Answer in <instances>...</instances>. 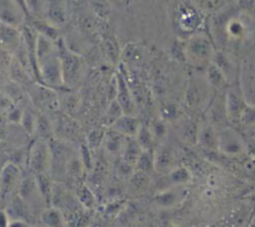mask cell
<instances>
[{"label":"cell","mask_w":255,"mask_h":227,"mask_svg":"<svg viewBox=\"0 0 255 227\" xmlns=\"http://www.w3.org/2000/svg\"><path fill=\"white\" fill-rule=\"evenodd\" d=\"M209 30L217 49L234 57L246 55L255 41V18L249 9L233 0L212 14Z\"/></svg>","instance_id":"1"},{"label":"cell","mask_w":255,"mask_h":227,"mask_svg":"<svg viewBox=\"0 0 255 227\" xmlns=\"http://www.w3.org/2000/svg\"><path fill=\"white\" fill-rule=\"evenodd\" d=\"M216 50L206 29L184 37V63L194 69H205L211 63Z\"/></svg>","instance_id":"2"},{"label":"cell","mask_w":255,"mask_h":227,"mask_svg":"<svg viewBox=\"0 0 255 227\" xmlns=\"http://www.w3.org/2000/svg\"><path fill=\"white\" fill-rule=\"evenodd\" d=\"M172 20L174 28L181 34L180 37L183 38L205 30L207 26V15L190 0H179L175 4Z\"/></svg>","instance_id":"3"},{"label":"cell","mask_w":255,"mask_h":227,"mask_svg":"<svg viewBox=\"0 0 255 227\" xmlns=\"http://www.w3.org/2000/svg\"><path fill=\"white\" fill-rule=\"evenodd\" d=\"M58 55L60 58L63 80L65 86L72 90L76 87L82 79L84 73V59L74 50H72L65 39L61 37L57 42Z\"/></svg>","instance_id":"4"},{"label":"cell","mask_w":255,"mask_h":227,"mask_svg":"<svg viewBox=\"0 0 255 227\" xmlns=\"http://www.w3.org/2000/svg\"><path fill=\"white\" fill-rule=\"evenodd\" d=\"M38 84L55 90L57 92L70 90L64 84L62 66L58 55V51L40 61L38 63Z\"/></svg>","instance_id":"5"},{"label":"cell","mask_w":255,"mask_h":227,"mask_svg":"<svg viewBox=\"0 0 255 227\" xmlns=\"http://www.w3.org/2000/svg\"><path fill=\"white\" fill-rule=\"evenodd\" d=\"M27 168L33 174L50 173L51 151L48 140L34 138L28 148Z\"/></svg>","instance_id":"6"},{"label":"cell","mask_w":255,"mask_h":227,"mask_svg":"<svg viewBox=\"0 0 255 227\" xmlns=\"http://www.w3.org/2000/svg\"><path fill=\"white\" fill-rule=\"evenodd\" d=\"M51 151V170L50 174L52 178L56 175L66 174L67 165L70 159L73 157V150L71 145L60 137H52L48 140Z\"/></svg>","instance_id":"7"},{"label":"cell","mask_w":255,"mask_h":227,"mask_svg":"<svg viewBox=\"0 0 255 227\" xmlns=\"http://www.w3.org/2000/svg\"><path fill=\"white\" fill-rule=\"evenodd\" d=\"M246 148L244 136L232 125L228 124L218 129V151L224 155L235 156Z\"/></svg>","instance_id":"8"},{"label":"cell","mask_w":255,"mask_h":227,"mask_svg":"<svg viewBox=\"0 0 255 227\" xmlns=\"http://www.w3.org/2000/svg\"><path fill=\"white\" fill-rule=\"evenodd\" d=\"M225 105L229 123L238 124L241 121V117L247 102L242 93L239 80L230 84L225 91Z\"/></svg>","instance_id":"9"},{"label":"cell","mask_w":255,"mask_h":227,"mask_svg":"<svg viewBox=\"0 0 255 227\" xmlns=\"http://www.w3.org/2000/svg\"><path fill=\"white\" fill-rule=\"evenodd\" d=\"M22 176L21 168L16 164L9 160L4 163L0 170V201H7L17 193Z\"/></svg>","instance_id":"10"},{"label":"cell","mask_w":255,"mask_h":227,"mask_svg":"<svg viewBox=\"0 0 255 227\" xmlns=\"http://www.w3.org/2000/svg\"><path fill=\"white\" fill-rule=\"evenodd\" d=\"M239 84L245 100L252 93L253 101L249 105H253L255 101V51H250L245 55L239 67Z\"/></svg>","instance_id":"11"},{"label":"cell","mask_w":255,"mask_h":227,"mask_svg":"<svg viewBox=\"0 0 255 227\" xmlns=\"http://www.w3.org/2000/svg\"><path fill=\"white\" fill-rule=\"evenodd\" d=\"M225 91L214 92V96L210 99L208 103L207 121L210 122L217 129H220L230 124L226 112Z\"/></svg>","instance_id":"12"},{"label":"cell","mask_w":255,"mask_h":227,"mask_svg":"<svg viewBox=\"0 0 255 227\" xmlns=\"http://www.w3.org/2000/svg\"><path fill=\"white\" fill-rule=\"evenodd\" d=\"M211 90L207 85L205 78L191 76L188 78L185 91V104L192 110L198 109L206 100L208 91Z\"/></svg>","instance_id":"13"},{"label":"cell","mask_w":255,"mask_h":227,"mask_svg":"<svg viewBox=\"0 0 255 227\" xmlns=\"http://www.w3.org/2000/svg\"><path fill=\"white\" fill-rule=\"evenodd\" d=\"M116 82H117V93H116V101L121 106L124 114H134L135 112V102L129 87V84L122 70H119L116 74Z\"/></svg>","instance_id":"14"},{"label":"cell","mask_w":255,"mask_h":227,"mask_svg":"<svg viewBox=\"0 0 255 227\" xmlns=\"http://www.w3.org/2000/svg\"><path fill=\"white\" fill-rule=\"evenodd\" d=\"M44 19L61 29L69 21L68 0H47Z\"/></svg>","instance_id":"15"},{"label":"cell","mask_w":255,"mask_h":227,"mask_svg":"<svg viewBox=\"0 0 255 227\" xmlns=\"http://www.w3.org/2000/svg\"><path fill=\"white\" fill-rule=\"evenodd\" d=\"M27 20L24 11L12 0H0V23L21 28Z\"/></svg>","instance_id":"16"},{"label":"cell","mask_w":255,"mask_h":227,"mask_svg":"<svg viewBox=\"0 0 255 227\" xmlns=\"http://www.w3.org/2000/svg\"><path fill=\"white\" fill-rule=\"evenodd\" d=\"M211 63H213L222 71V73L227 78L229 84L238 81L239 69L236 64V57L225 51L217 49Z\"/></svg>","instance_id":"17"},{"label":"cell","mask_w":255,"mask_h":227,"mask_svg":"<svg viewBox=\"0 0 255 227\" xmlns=\"http://www.w3.org/2000/svg\"><path fill=\"white\" fill-rule=\"evenodd\" d=\"M37 88L33 90L34 102L39 108H43L47 112H56L60 109V98L57 91L42 86L38 83Z\"/></svg>","instance_id":"18"},{"label":"cell","mask_w":255,"mask_h":227,"mask_svg":"<svg viewBox=\"0 0 255 227\" xmlns=\"http://www.w3.org/2000/svg\"><path fill=\"white\" fill-rule=\"evenodd\" d=\"M196 144L208 152L218 151V129L208 121L199 124Z\"/></svg>","instance_id":"19"},{"label":"cell","mask_w":255,"mask_h":227,"mask_svg":"<svg viewBox=\"0 0 255 227\" xmlns=\"http://www.w3.org/2000/svg\"><path fill=\"white\" fill-rule=\"evenodd\" d=\"M22 45L20 28L0 23V47L11 54H15Z\"/></svg>","instance_id":"20"},{"label":"cell","mask_w":255,"mask_h":227,"mask_svg":"<svg viewBox=\"0 0 255 227\" xmlns=\"http://www.w3.org/2000/svg\"><path fill=\"white\" fill-rule=\"evenodd\" d=\"M17 194L30 207H31L32 202L35 203L37 200L42 201V198L40 196V193H39V190H38V187H37L35 175L33 173L29 172L26 175L22 176L21 181H20L19 186H18V189H17Z\"/></svg>","instance_id":"21"},{"label":"cell","mask_w":255,"mask_h":227,"mask_svg":"<svg viewBox=\"0 0 255 227\" xmlns=\"http://www.w3.org/2000/svg\"><path fill=\"white\" fill-rule=\"evenodd\" d=\"M5 210L8 213L10 219L24 220L30 224L31 220L33 221V219H31L33 218L31 207L21 197H19L17 193L8 200V204L6 205Z\"/></svg>","instance_id":"22"},{"label":"cell","mask_w":255,"mask_h":227,"mask_svg":"<svg viewBox=\"0 0 255 227\" xmlns=\"http://www.w3.org/2000/svg\"><path fill=\"white\" fill-rule=\"evenodd\" d=\"M140 124L139 118L134 114H124L109 128L114 129L126 137H135Z\"/></svg>","instance_id":"23"},{"label":"cell","mask_w":255,"mask_h":227,"mask_svg":"<svg viewBox=\"0 0 255 227\" xmlns=\"http://www.w3.org/2000/svg\"><path fill=\"white\" fill-rule=\"evenodd\" d=\"M174 161L175 156L169 146L161 144L154 148V171L167 174L174 167Z\"/></svg>","instance_id":"24"},{"label":"cell","mask_w":255,"mask_h":227,"mask_svg":"<svg viewBox=\"0 0 255 227\" xmlns=\"http://www.w3.org/2000/svg\"><path fill=\"white\" fill-rule=\"evenodd\" d=\"M26 23L40 36H43L55 43L62 37L60 29L48 22L44 18H33L30 17L26 20Z\"/></svg>","instance_id":"25"},{"label":"cell","mask_w":255,"mask_h":227,"mask_svg":"<svg viewBox=\"0 0 255 227\" xmlns=\"http://www.w3.org/2000/svg\"><path fill=\"white\" fill-rule=\"evenodd\" d=\"M204 78L207 85L213 92L225 91L230 85L222 71L213 63H210L204 69Z\"/></svg>","instance_id":"26"},{"label":"cell","mask_w":255,"mask_h":227,"mask_svg":"<svg viewBox=\"0 0 255 227\" xmlns=\"http://www.w3.org/2000/svg\"><path fill=\"white\" fill-rule=\"evenodd\" d=\"M126 136L115 131L112 128H107L102 146L110 155H122L125 144L127 142Z\"/></svg>","instance_id":"27"},{"label":"cell","mask_w":255,"mask_h":227,"mask_svg":"<svg viewBox=\"0 0 255 227\" xmlns=\"http://www.w3.org/2000/svg\"><path fill=\"white\" fill-rule=\"evenodd\" d=\"M39 221L43 227H66L64 212L53 205L46 206L41 210Z\"/></svg>","instance_id":"28"},{"label":"cell","mask_w":255,"mask_h":227,"mask_svg":"<svg viewBox=\"0 0 255 227\" xmlns=\"http://www.w3.org/2000/svg\"><path fill=\"white\" fill-rule=\"evenodd\" d=\"M75 196L81 207L89 211H93L97 207V196L93 189L86 182L81 181L78 183Z\"/></svg>","instance_id":"29"},{"label":"cell","mask_w":255,"mask_h":227,"mask_svg":"<svg viewBox=\"0 0 255 227\" xmlns=\"http://www.w3.org/2000/svg\"><path fill=\"white\" fill-rule=\"evenodd\" d=\"M34 175L40 196L42 198L43 203L45 204V207L51 205L55 181H53V178L50 173H39Z\"/></svg>","instance_id":"30"},{"label":"cell","mask_w":255,"mask_h":227,"mask_svg":"<svg viewBox=\"0 0 255 227\" xmlns=\"http://www.w3.org/2000/svg\"><path fill=\"white\" fill-rule=\"evenodd\" d=\"M54 136H55V128L49 116L46 114H37L33 137L49 140Z\"/></svg>","instance_id":"31"},{"label":"cell","mask_w":255,"mask_h":227,"mask_svg":"<svg viewBox=\"0 0 255 227\" xmlns=\"http://www.w3.org/2000/svg\"><path fill=\"white\" fill-rule=\"evenodd\" d=\"M180 120V118H179ZM198 123L191 118H184L180 120L179 124V136L181 140L188 144L194 145L197 141V132H198Z\"/></svg>","instance_id":"32"},{"label":"cell","mask_w":255,"mask_h":227,"mask_svg":"<svg viewBox=\"0 0 255 227\" xmlns=\"http://www.w3.org/2000/svg\"><path fill=\"white\" fill-rule=\"evenodd\" d=\"M91 217V211L83 207L72 209L68 215H65L66 227H89Z\"/></svg>","instance_id":"33"},{"label":"cell","mask_w":255,"mask_h":227,"mask_svg":"<svg viewBox=\"0 0 255 227\" xmlns=\"http://www.w3.org/2000/svg\"><path fill=\"white\" fill-rule=\"evenodd\" d=\"M10 79L15 84H26L33 80L29 72L26 70V68L21 64V62L13 55V59L11 62V65L8 70V75Z\"/></svg>","instance_id":"34"},{"label":"cell","mask_w":255,"mask_h":227,"mask_svg":"<svg viewBox=\"0 0 255 227\" xmlns=\"http://www.w3.org/2000/svg\"><path fill=\"white\" fill-rule=\"evenodd\" d=\"M142 149L135 140L134 137H128L127 142L125 144L124 150L122 152V159L126 161L127 163L132 165L134 167V164L136 160L138 159Z\"/></svg>","instance_id":"35"},{"label":"cell","mask_w":255,"mask_h":227,"mask_svg":"<svg viewBox=\"0 0 255 227\" xmlns=\"http://www.w3.org/2000/svg\"><path fill=\"white\" fill-rule=\"evenodd\" d=\"M134 138L142 150H154L155 139L148 127V124L141 123Z\"/></svg>","instance_id":"36"},{"label":"cell","mask_w":255,"mask_h":227,"mask_svg":"<svg viewBox=\"0 0 255 227\" xmlns=\"http://www.w3.org/2000/svg\"><path fill=\"white\" fill-rule=\"evenodd\" d=\"M134 170L150 175L154 171V150H142L134 164Z\"/></svg>","instance_id":"37"},{"label":"cell","mask_w":255,"mask_h":227,"mask_svg":"<svg viewBox=\"0 0 255 227\" xmlns=\"http://www.w3.org/2000/svg\"><path fill=\"white\" fill-rule=\"evenodd\" d=\"M206 15H212L228 5L233 0H190Z\"/></svg>","instance_id":"38"},{"label":"cell","mask_w":255,"mask_h":227,"mask_svg":"<svg viewBox=\"0 0 255 227\" xmlns=\"http://www.w3.org/2000/svg\"><path fill=\"white\" fill-rule=\"evenodd\" d=\"M168 180L173 185H182L189 182L192 178L190 170L185 166H176L173 167L167 173Z\"/></svg>","instance_id":"39"},{"label":"cell","mask_w":255,"mask_h":227,"mask_svg":"<svg viewBox=\"0 0 255 227\" xmlns=\"http://www.w3.org/2000/svg\"><path fill=\"white\" fill-rule=\"evenodd\" d=\"M159 114L164 121H177L181 117V110L173 102H164L159 109Z\"/></svg>","instance_id":"40"},{"label":"cell","mask_w":255,"mask_h":227,"mask_svg":"<svg viewBox=\"0 0 255 227\" xmlns=\"http://www.w3.org/2000/svg\"><path fill=\"white\" fill-rule=\"evenodd\" d=\"M124 114V112L116 100L109 102V106L103 117V126L110 127L121 115Z\"/></svg>","instance_id":"41"},{"label":"cell","mask_w":255,"mask_h":227,"mask_svg":"<svg viewBox=\"0 0 255 227\" xmlns=\"http://www.w3.org/2000/svg\"><path fill=\"white\" fill-rule=\"evenodd\" d=\"M178 200V194L174 189H165L158 192L153 197V202L160 207H171L176 204Z\"/></svg>","instance_id":"42"},{"label":"cell","mask_w":255,"mask_h":227,"mask_svg":"<svg viewBox=\"0 0 255 227\" xmlns=\"http://www.w3.org/2000/svg\"><path fill=\"white\" fill-rule=\"evenodd\" d=\"M106 130H107V127H105V126L96 127V128L91 129L89 131V133L87 134L85 141L93 151H96L100 147H102L103 140H104V137L106 134Z\"/></svg>","instance_id":"43"},{"label":"cell","mask_w":255,"mask_h":227,"mask_svg":"<svg viewBox=\"0 0 255 227\" xmlns=\"http://www.w3.org/2000/svg\"><path fill=\"white\" fill-rule=\"evenodd\" d=\"M93 150L88 146V144L86 143V141H83L80 144L79 147V158L86 170L87 173H91L94 169V165H95V159L93 156Z\"/></svg>","instance_id":"44"},{"label":"cell","mask_w":255,"mask_h":227,"mask_svg":"<svg viewBox=\"0 0 255 227\" xmlns=\"http://www.w3.org/2000/svg\"><path fill=\"white\" fill-rule=\"evenodd\" d=\"M150 183V175L141 171L134 170L129 177V185L135 191H141L148 187Z\"/></svg>","instance_id":"45"},{"label":"cell","mask_w":255,"mask_h":227,"mask_svg":"<svg viewBox=\"0 0 255 227\" xmlns=\"http://www.w3.org/2000/svg\"><path fill=\"white\" fill-rule=\"evenodd\" d=\"M103 48L104 52L107 56V58L113 63H117L121 59V51L119 49V45L117 41H115L113 38H106L103 42Z\"/></svg>","instance_id":"46"},{"label":"cell","mask_w":255,"mask_h":227,"mask_svg":"<svg viewBox=\"0 0 255 227\" xmlns=\"http://www.w3.org/2000/svg\"><path fill=\"white\" fill-rule=\"evenodd\" d=\"M36 119H37V114L35 113H33L32 111H30L28 109H24L22 118L20 121V125L25 130V132L30 136L34 135Z\"/></svg>","instance_id":"47"},{"label":"cell","mask_w":255,"mask_h":227,"mask_svg":"<svg viewBox=\"0 0 255 227\" xmlns=\"http://www.w3.org/2000/svg\"><path fill=\"white\" fill-rule=\"evenodd\" d=\"M148 127L156 141H160L162 140L166 133H167V125H166V121H164L162 118L158 117V118H154L150 121V123L148 124Z\"/></svg>","instance_id":"48"},{"label":"cell","mask_w":255,"mask_h":227,"mask_svg":"<svg viewBox=\"0 0 255 227\" xmlns=\"http://www.w3.org/2000/svg\"><path fill=\"white\" fill-rule=\"evenodd\" d=\"M29 18H44L47 0H25Z\"/></svg>","instance_id":"49"},{"label":"cell","mask_w":255,"mask_h":227,"mask_svg":"<svg viewBox=\"0 0 255 227\" xmlns=\"http://www.w3.org/2000/svg\"><path fill=\"white\" fill-rule=\"evenodd\" d=\"M91 8L95 15L101 19H106L111 10L110 0H90Z\"/></svg>","instance_id":"50"},{"label":"cell","mask_w":255,"mask_h":227,"mask_svg":"<svg viewBox=\"0 0 255 227\" xmlns=\"http://www.w3.org/2000/svg\"><path fill=\"white\" fill-rule=\"evenodd\" d=\"M170 54L172 58L178 62L184 63V38L177 37L171 44Z\"/></svg>","instance_id":"51"},{"label":"cell","mask_w":255,"mask_h":227,"mask_svg":"<svg viewBox=\"0 0 255 227\" xmlns=\"http://www.w3.org/2000/svg\"><path fill=\"white\" fill-rule=\"evenodd\" d=\"M125 200L123 199H113L111 202L107 203L103 209V214L106 217H115L123 208Z\"/></svg>","instance_id":"52"},{"label":"cell","mask_w":255,"mask_h":227,"mask_svg":"<svg viewBox=\"0 0 255 227\" xmlns=\"http://www.w3.org/2000/svg\"><path fill=\"white\" fill-rule=\"evenodd\" d=\"M240 123L246 126L255 125V105H246Z\"/></svg>","instance_id":"53"},{"label":"cell","mask_w":255,"mask_h":227,"mask_svg":"<svg viewBox=\"0 0 255 227\" xmlns=\"http://www.w3.org/2000/svg\"><path fill=\"white\" fill-rule=\"evenodd\" d=\"M13 59V54L0 47V74L8 75V70Z\"/></svg>","instance_id":"54"},{"label":"cell","mask_w":255,"mask_h":227,"mask_svg":"<svg viewBox=\"0 0 255 227\" xmlns=\"http://www.w3.org/2000/svg\"><path fill=\"white\" fill-rule=\"evenodd\" d=\"M23 112H24V109H22L18 105L14 104L8 110V112L6 113L7 114V120L9 122H11V123H18V124H20Z\"/></svg>","instance_id":"55"},{"label":"cell","mask_w":255,"mask_h":227,"mask_svg":"<svg viewBox=\"0 0 255 227\" xmlns=\"http://www.w3.org/2000/svg\"><path fill=\"white\" fill-rule=\"evenodd\" d=\"M134 171V167L128 163H127L126 161H124L123 159H121L119 162H118V165H117V172H118V175L122 178H128L129 179V177L131 176V174L133 173Z\"/></svg>","instance_id":"56"},{"label":"cell","mask_w":255,"mask_h":227,"mask_svg":"<svg viewBox=\"0 0 255 227\" xmlns=\"http://www.w3.org/2000/svg\"><path fill=\"white\" fill-rule=\"evenodd\" d=\"M69 93V92H68ZM69 96L66 97V100H65V108L68 112H72L76 109L77 107V103H78V98L72 94V91L70 94H68Z\"/></svg>","instance_id":"57"},{"label":"cell","mask_w":255,"mask_h":227,"mask_svg":"<svg viewBox=\"0 0 255 227\" xmlns=\"http://www.w3.org/2000/svg\"><path fill=\"white\" fill-rule=\"evenodd\" d=\"M31 224L20 219H10L7 227H30Z\"/></svg>","instance_id":"58"},{"label":"cell","mask_w":255,"mask_h":227,"mask_svg":"<svg viewBox=\"0 0 255 227\" xmlns=\"http://www.w3.org/2000/svg\"><path fill=\"white\" fill-rule=\"evenodd\" d=\"M10 217L5 209H0V227H7Z\"/></svg>","instance_id":"59"},{"label":"cell","mask_w":255,"mask_h":227,"mask_svg":"<svg viewBox=\"0 0 255 227\" xmlns=\"http://www.w3.org/2000/svg\"><path fill=\"white\" fill-rule=\"evenodd\" d=\"M14 3H16L23 11H24V13L26 14V16H27V19L29 18V14H28V10H27V7H26V2H25V0H12Z\"/></svg>","instance_id":"60"},{"label":"cell","mask_w":255,"mask_h":227,"mask_svg":"<svg viewBox=\"0 0 255 227\" xmlns=\"http://www.w3.org/2000/svg\"><path fill=\"white\" fill-rule=\"evenodd\" d=\"M248 227H255V220H253V221H251L250 223H249V225H248Z\"/></svg>","instance_id":"61"},{"label":"cell","mask_w":255,"mask_h":227,"mask_svg":"<svg viewBox=\"0 0 255 227\" xmlns=\"http://www.w3.org/2000/svg\"><path fill=\"white\" fill-rule=\"evenodd\" d=\"M168 227H179V226H175V225H169Z\"/></svg>","instance_id":"62"},{"label":"cell","mask_w":255,"mask_h":227,"mask_svg":"<svg viewBox=\"0 0 255 227\" xmlns=\"http://www.w3.org/2000/svg\"><path fill=\"white\" fill-rule=\"evenodd\" d=\"M30 227H36V226H33V225H31V226H30Z\"/></svg>","instance_id":"63"},{"label":"cell","mask_w":255,"mask_h":227,"mask_svg":"<svg viewBox=\"0 0 255 227\" xmlns=\"http://www.w3.org/2000/svg\"><path fill=\"white\" fill-rule=\"evenodd\" d=\"M1 168H2V167H0V170H1Z\"/></svg>","instance_id":"64"}]
</instances>
